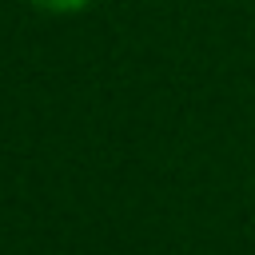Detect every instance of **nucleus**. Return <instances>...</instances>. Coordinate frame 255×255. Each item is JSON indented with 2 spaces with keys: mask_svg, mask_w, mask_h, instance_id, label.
<instances>
[{
  "mask_svg": "<svg viewBox=\"0 0 255 255\" xmlns=\"http://www.w3.org/2000/svg\"><path fill=\"white\" fill-rule=\"evenodd\" d=\"M40 12H48V16H80V12H88L96 0H32Z\"/></svg>",
  "mask_w": 255,
  "mask_h": 255,
  "instance_id": "1",
  "label": "nucleus"
}]
</instances>
